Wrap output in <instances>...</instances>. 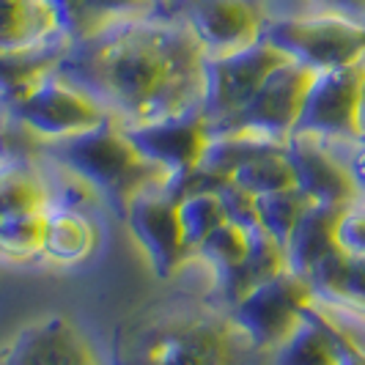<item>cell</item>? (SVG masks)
<instances>
[{"instance_id":"cell-1","label":"cell","mask_w":365,"mask_h":365,"mask_svg":"<svg viewBox=\"0 0 365 365\" xmlns=\"http://www.w3.org/2000/svg\"><path fill=\"white\" fill-rule=\"evenodd\" d=\"M58 72L124 127L187 115L206 102V53L184 17L157 14L69 38Z\"/></svg>"},{"instance_id":"cell-2","label":"cell","mask_w":365,"mask_h":365,"mask_svg":"<svg viewBox=\"0 0 365 365\" xmlns=\"http://www.w3.org/2000/svg\"><path fill=\"white\" fill-rule=\"evenodd\" d=\"M41 157L61 165L77 179H83L121 217L132 198H138L151 187L170 184L163 170L148 163L138 151V146L129 140L124 124L113 118L83 135H74L69 140L44 146Z\"/></svg>"},{"instance_id":"cell-3","label":"cell","mask_w":365,"mask_h":365,"mask_svg":"<svg viewBox=\"0 0 365 365\" xmlns=\"http://www.w3.org/2000/svg\"><path fill=\"white\" fill-rule=\"evenodd\" d=\"M132 365H247L258 351L245 344L225 311L163 313L132 335Z\"/></svg>"},{"instance_id":"cell-4","label":"cell","mask_w":365,"mask_h":365,"mask_svg":"<svg viewBox=\"0 0 365 365\" xmlns=\"http://www.w3.org/2000/svg\"><path fill=\"white\" fill-rule=\"evenodd\" d=\"M264 38L313 72L344 69L365 61V19L338 11L280 14L267 19Z\"/></svg>"},{"instance_id":"cell-5","label":"cell","mask_w":365,"mask_h":365,"mask_svg":"<svg viewBox=\"0 0 365 365\" xmlns=\"http://www.w3.org/2000/svg\"><path fill=\"white\" fill-rule=\"evenodd\" d=\"M313 302L316 292L311 280L289 269L242 294L231 308H225V313L247 346L258 354H272L305 322Z\"/></svg>"},{"instance_id":"cell-6","label":"cell","mask_w":365,"mask_h":365,"mask_svg":"<svg viewBox=\"0 0 365 365\" xmlns=\"http://www.w3.org/2000/svg\"><path fill=\"white\" fill-rule=\"evenodd\" d=\"M3 108L9 110V115L17 118L41 146L69 140L74 135H83V132L110 121L108 110L58 69L47 74L34 91H28L22 99L3 105Z\"/></svg>"},{"instance_id":"cell-7","label":"cell","mask_w":365,"mask_h":365,"mask_svg":"<svg viewBox=\"0 0 365 365\" xmlns=\"http://www.w3.org/2000/svg\"><path fill=\"white\" fill-rule=\"evenodd\" d=\"M363 80L365 61L344 69L316 72L294 135H311L335 148H346L365 138Z\"/></svg>"},{"instance_id":"cell-8","label":"cell","mask_w":365,"mask_h":365,"mask_svg":"<svg viewBox=\"0 0 365 365\" xmlns=\"http://www.w3.org/2000/svg\"><path fill=\"white\" fill-rule=\"evenodd\" d=\"M289 55L261 38L258 44L220 58H206V102L203 118L212 132H220L237 118L256 96L267 74L277 69Z\"/></svg>"},{"instance_id":"cell-9","label":"cell","mask_w":365,"mask_h":365,"mask_svg":"<svg viewBox=\"0 0 365 365\" xmlns=\"http://www.w3.org/2000/svg\"><path fill=\"white\" fill-rule=\"evenodd\" d=\"M129 234L143 250L148 267L163 280L176 277L192 261V250L184 239L179 220V192L170 184L140 192L124 212Z\"/></svg>"},{"instance_id":"cell-10","label":"cell","mask_w":365,"mask_h":365,"mask_svg":"<svg viewBox=\"0 0 365 365\" xmlns=\"http://www.w3.org/2000/svg\"><path fill=\"white\" fill-rule=\"evenodd\" d=\"M313 77L316 72L308 66L297 63L292 58L283 61L277 69L267 74V80L261 83L256 96L247 102V108L220 132H256V135L286 143L297 129Z\"/></svg>"},{"instance_id":"cell-11","label":"cell","mask_w":365,"mask_h":365,"mask_svg":"<svg viewBox=\"0 0 365 365\" xmlns=\"http://www.w3.org/2000/svg\"><path fill=\"white\" fill-rule=\"evenodd\" d=\"M124 129L138 151L154 168H160L173 187L201 165L212 140V129L203 118V110L148 124H129Z\"/></svg>"},{"instance_id":"cell-12","label":"cell","mask_w":365,"mask_h":365,"mask_svg":"<svg viewBox=\"0 0 365 365\" xmlns=\"http://www.w3.org/2000/svg\"><path fill=\"white\" fill-rule=\"evenodd\" d=\"M182 17L206 58H220L258 44L269 14L261 0H184Z\"/></svg>"},{"instance_id":"cell-13","label":"cell","mask_w":365,"mask_h":365,"mask_svg":"<svg viewBox=\"0 0 365 365\" xmlns=\"http://www.w3.org/2000/svg\"><path fill=\"white\" fill-rule=\"evenodd\" d=\"M286 151L294 168L297 190L319 206L346 209L349 203L360 201V190L351 179L344 154L311 135H292L286 140Z\"/></svg>"},{"instance_id":"cell-14","label":"cell","mask_w":365,"mask_h":365,"mask_svg":"<svg viewBox=\"0 0 365 365\" xmlns=\"http://www.w3.org/2000/svg\"><path fill=\"white\" fill-rule=\"evenodd\" d=\"M0 365H102V360L72 319L47 316L0 349Z\"/></svg>"},{"instance_id":"cell-15","label":"cell","mask_w":365,"mask_h":365,"mask_svg":"<svg viewBox=\"0 0 365 365\" xmlns=\"http://www.w3.org/2000/svg\"><path fill=\"white\" fill-rule=\"evenodd\" d=\"M99 247V228L93 222L91 212L50 203L44 231H41V258L55 267H74L83 264Z\"/></svg>"},{"instance_id":"cell-16","label":"cell","mask_w":365,"mask_h":365,"mask_svg":"<svg viewBox=\"0 0 365 365\" xmlns=\"http://www.w3.org/2000/svg\"><path fill=\"white\" fill-rule=\"evenodd\" d=\"M69 38L53 0H0V50L41 47Z\"/></svg>"},{"instance_id":"cell-17","label":"cell","mask_w":365,"mask_h":365,"mask_svg":"<svg viewBox=\"0 0 365 365\" xmlns=\"http://www.w3.org/2000/svg\"><path fill=\"white\" fill-rule=\"evenodd\" d=\"M341 209L335 206H319L311 203L305 215L294 225L292 237L286 239V261L294 274L311 277L324 261L332 256H341L335 245V222H338Z\"/></svg>"},{"instance_id":"cell-18","label":"cell","mask_w":365,"mask_h":365,"mask_svg":"<svg viewBox=\"0 0 365 365\" xmlns=\"http://www.w3.org/2000/svg\"><path fill=\"white\" fill-rule=\"evenodd\" d=\"M69 38H61L41 47L0 50V105H11L34 91L47 74L58 69V61L66 53Z\"/></svg>"},{"instance_id":"cell-19","label":"cell","mask_w":365,"mask_h":365,"mask_svg":"<svg viewBox=\"0 0 365 365\" xmlns=\"http://www.w3.org/2000/svg\"><path fill=\"white\" fill-rule=\"evenodd\" d=\"M269 357H272V365H341L335 338L322 322L316 302L308 308L305 322Z\"/></svg>"},{"instance_id":"cell-20","label":"cell","mask_w":365,"mask_h":365,"mask_svg":"<svg viewBox=\"0 0 365 365\" xmlns=\"http://www.w3.org/2000/svg\"><path fill=\"white\" fill-rule=\"evenodd\" d=\"M231 184H237L242 190L253 192L256 198L258 195H269V192H280V190L297 187L286 143H269V146H264L261 151H256L253 157H247L234 170Z\"/></svg>"},{"instance_id":"cell-21","label":"cell","mask_w":365,"mask_h":365,"mask_svg":"<svg viewBox=\"0 0 365 365\" xmlns=\"http://www.w3.org/2000/svg\"><path fill=\"white\" fill-rule=\"evenodd\" d=\"M163 6L168 0H80L72 38H88L115 25L157 17Z\"/></svg>"},{"instance_id":"cell-22","label":"cell","mask_w":365,"mask_h":365,"mask_svg":"<svg viewBox=\"0 0 365 365\" xmlns=\"http://www.w3.org/2000/svg\"><path fill=\"white\" fill-rule=\"evenodd\" d=\"M250 242H253V231L225 220L198 245L192 258L206 264V269L215 277V286H220L245 264V258L250 253Z\"/></svg>"},{"instance_id":"cell-23","label":"cell","mask_w":365,"mask_h":365,"mask_svg":"<svg viewBox=\"0 0 365 365\" xmlns=\"http://www.w3.org/2000/svg\"><path fill=\"white\" fill-rule=\"evenodd\" d=\"M179 220H182L184 239L195 256L203 239L228 220L220 190H184L179 192Z\"/></svg>"},{"instance_id":"cell-24","label":"cell","mask_w":365,"mask_h":365,"mask_svg":"<svg viewBox=\"0 0 365 365\" xmlns=\"http://www.w3.org/2000/svg\"><path fill=\"white\" fill-rule=\"evenodd\" d=\"M311 201L297 190H280L269 195H258V225L264 234L277 239L280 245H286V239L292 237L294 225L305 215V209Z\"/></svg>"},{"instance_id":"cell-25","label":"cell","mask_w":365,"mask_h":365,"mask_svg":"<svg viewBox=\"0 0 365 365\" xmlns=\"http://www.w3.org/2000/svg\"><path fill=\"white\" fill-rule=\"evenodd\" d=\"M335 245L341 256L351 261H365V198L341 209L335 222Z\"/></svg>"},{"instance_id":"cell-26","label":"cell","mask_w":365,"mask_h":365,"mask_svg":"<svg viewBox=\"0 0 365 365\" xmlns=\"http://www.w3.org/2000/svg\"><path fill=\"white\" fill-rule=\"evenodd\" d=\"M220 198H222L225 215H228L231 222H237V225L253 231V234L261 231V225H258V198L253 192H247V190L228 182L220 187Z\"/></svg>"},{"instance_id":"cell-27","label":"cell","mask_w":365,"mask_h":365,"mask_svg":"<svg viewBox=\"0 0 365 365\" xmlns=\"http://www.w3.org/2000/svg\"><path fill=\"white\" fill-rule=\"evenodd\" d=\"M316 308H319L322 322L327 324V329L332 332V338H335V346H338L341 365H365V349L357 344V338H354V335H351V332H349V329L327 311V305H322L319 299H316Z\"/></svg>"},{"instance_id":"cell-28","label":"cell","mask_w":365,"mask_h":365,"mask_svg":"<svg viewBox=\"0 0 365 365\" xmlns=\"http://www.w3.org/2000/svg\"><path fill=\"white\" fill-rule=\"evenodd\" d=\"M338 151L344 154L349 173H351V179H354V184H357L360 195L365 198V138L354 140V143L346 148H338Z\"/></svg>"},{"instance_id":"cell-29","label":"cell","mask_w":365,"mask_h":365,"mask_svg":"<svg viewBox=\"0 0 365 365\" xmlns=\"http://www.w3.org/2000/svg\"><path fill=\"white\" fill-rule=\"evenodd\" d=\"M322 11H338V14H349V17L363 19L365 14V0H313Z\"/></svg>"},{"instance_id":"cell-30","label":"cell","mask_w":365,"mask_h":365,"mask_svg":"<svg viewBox=\"0 0 365 365\" xmlns=\"http://www.w3.org/2000/svg\"><path fill=\"white\" fill-rule=\"evenodd\" d=\"M53 6L58 9V14L63 19V28L66 34L72 38V28H74V19H77V9H80V0H53Z\"/></svg>"},{"instance_id":"cell-31","label":"cell","mask_w":365,"mask_h":365,"mask_svg":"<svg viewBox=\"0 0 365 365\" xmlns=\"http://www.w3.org/2000/svg\"><path fill=\"white\" fill-rule=\"evenodd\" d=\"M363 129H365V80H363Z\"/></svg>"},{"instance_id":"cell-32","label":"cell","mask_w":365,"mask_h":365,"mask_svg":"<svg viewBox=\"0 0 365 365\" xmlns=\"http://www.w3.org/2000/svg\"><path fill=\"white\" fill-rule=\"evenodd\" d=\"M168 3H170V0H168Z\"/></svg>"}]
</instances>
